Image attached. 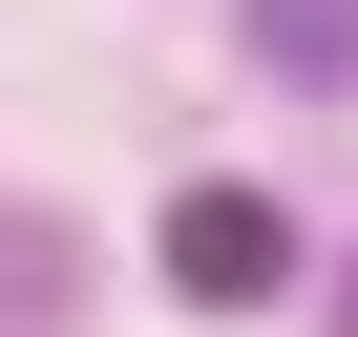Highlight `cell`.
I'll use <instances>...</instances> for the list:
<instances>
[{
	"label": "cell",
	"instance_id": "7a4b0ae2",
	"mask_svg": "<svg viewBox=\"0 0 358 337\" xmlns=\"http://www.w3.org/2000/svg\"><path fill=\"white\" fill-rule=\"evenodd\" d=\"M253 64H274V85H337V64H358V0H253Z\"/></svg>",
	"mask_w": 358,
	"mask_h": 337
},
{
	"label": "cell",
	"instance_id": "6da1fadb",
	"mask_svg": "<svg viewBox=\"0 0 358 337\" xmlns=\"http://www.w3.org/2000/svg\"><path fill=\"white\" fill-rule=\"evenodd\" d=\"M295 274V211L274 190H169V295H190V316H253Z\"/></svg>",
	"mask_w": 358,
	"mask_h": 337
},
{
	"label": "cell",
	"instance_id": "3957f363",
	"mask_svg": "<svg viewBox=\"0 0 358 337\" xmlns=\"http://www.w3.org/2000/svg\"><path fill=\"white\" fill-rule=\"evenodd\" d=\"M337 316H358V295H337Z\"/></svg>",
	"mask_w": 358,
	"mask_h": 337
}]
</instances>
